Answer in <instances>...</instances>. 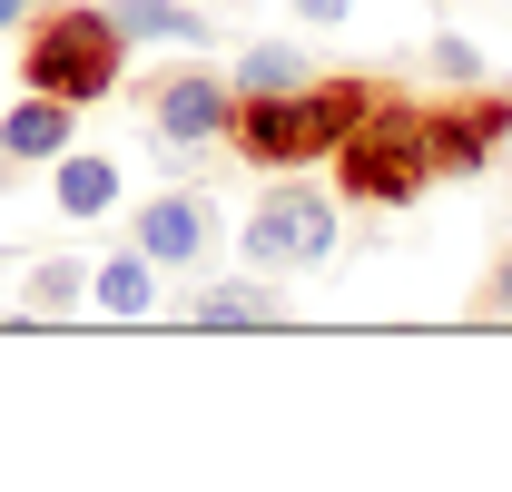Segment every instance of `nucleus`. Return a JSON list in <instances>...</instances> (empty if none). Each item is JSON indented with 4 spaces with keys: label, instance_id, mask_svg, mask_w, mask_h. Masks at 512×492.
Instances as JSON below:
<instances>
[{
    "label": "nucleus",
    "instance_id": "5",
    "mask_svg": "<svg viewBox=\"0 0 512 492\" xmlns=\"http://www.w3.org/2000/svg\"><path fill=\"white\" fill-rule=\"evenodd\" d=\"M424 138H434V178H483L512 138V89L463 79L444 99H424Z\"/></svg>",
    "mask_w": 512,
    "mask_h": 492
},
{
    "label": "nucleus",
    "instance_id": "6",
    "mask_svg": "<svg viewBox=\"0 0 512 492\" xmlns=\"http://www.w3.org/2000/svg\"><path fill=\"white\" fill-rule=\"evenodd\" d=\"M138 109H148V138H158L168 158H197V148H227L237 89H227V69H168V79L138 89Z\"/></svg>",
    "mask_w": 512,
    "mask_h": 492
},
{
    "label": "nucleus",
    "instance_id": "4",
    "mask_svg": "<svg viewBox=\"0 0 512 492\" xmlns=\"http://www.w3.org/2000/svg\"><path fill=\"white\" fill-rule=\"evenodd\" d=\"M335 237H345L335 197H325V187H296V168H286V187H266V197L247 207V227H237L247 266H266V276H286V266H325Z\"/></svg>",
    "mask_w": 512,
    "mask_h": 492
},
{
    "label": "nucleus",
    "instance_id": "17",
    "mask_svg": "<svg viewBox=\"0 0 512 492\" xmlns=\"http://www.w3.org/2000/svg\"><path fill=\"white\" fill-rule=\"evenodd\" d=\"M345 10H355V0H296V20H306V30H345Z\"/></svg>",
    "mask_w": 512,
    "mask_h": 492
},
{
    "label": "nucleus",
    "instance_id": "9",
    "mask_svg": "<svg viewBox=\"0 0 512 492\" xmlns=\"http://www.w3.org/2000/svg\"><path fill=\"white\" fill-rule=\"evenodd\" d=\"M60 148H79V109L69 99H20V109H0V187L20 178V168H50Z\"/></svg>",
    "mask_w": 512,
    "mask_h": 492
},
{
    "label": "nucleus",
    "instance_id": "12",
    "mask_svg": "<svg viewBox=\"0 0 512 492\" xmlns=\"http://www.w3.org/2000/svg\"><path fill=\"white\" fill-rule=\"evenodd\" d=\"M50 197H60V217H109L119 207V158H99V148H60L50 158Z\"/></svg>",
    "mask_w": 512,
    "mask_h": 492
},
{
    "label": "nucleus",
    "instance_id": "13",
    "mask_svg": "<svg viewBox=\"0 0 512 492\" xmlns=\"http://www.w3.org/2000/svg\"><path fill=\"white\" fill-rule=\"evenodd\" d=\"M79 306H89V266H79V256H30V276H20V315L50 325V315H79Z\"/></svg>",
    "mask_w": 512,
    "mask_h": 492
},
{
    "label": "nucleus",
    "instance_id": "16",
    "mask_svg": "<svg viewBox=\"0 0 512 492\" xmlns=\"http://www.w3.org/2000/svg\"><path fill=\"white\" fill-rule=\"evenodd\" d=\"M473 315H493V325H512V237H503V256H493V276L473 286Z\"/></svg>",
    "mask_w": 512,
    "mask_h": 492
},
{
    "label": "nucleus",
    "instance_id": "10",
    "mask_svg": "<svg viewBox=\"0 0 512 492\" xmlns=\"http://www.w3.org/2000/svg\"><path fill=\"white\" fill-rule=\"evenodd\" d=\"M109 20L128 30V50H138V40H148V50H158V40H168V50L217 40V10H207V0H109Z\"/></svg>",
    "mask_w": 512,
    "mask_h": 492
},
{
    "label": "nucleus",
    "instance_id": "19",
    "mask_svg": "<svg viewBox=\"0 0 512 492\" xmlns=\"http://www.w3.org/2000/svg\"><path fill=\"white\" fill-rule=\"evenodd\" d=\"M207 10H237V20H247V0H207Z\"/></svg>",
    "mask_w": 512,
    "mask_h": 492
},
{
    "label": "nucleus",
    "instance_id": "7",
    "mask_svg": "<svg viewBox=\"0 0 512 492\" xmlns=\"http://www.w3.org/2000/svg\"><path fill=\"white\" fill-rule=\"evenodd\" d=\"M217 237H227V227H217V207H207L197 187H158V197L138 207V237H128V246H148L158 276H168V266H207Z\"/></svg>",
    "mask_w": 512,
    "mask_h": 492
},
{
    "label": "nucleus",
    "instance_id": "11",
    "mask_svg": "<svg viewBox=\"0 0 512 492\" xmlns=\"http://www.w3.org/2000/svg\"><path fill=\"white\" fill-rule=\"evenodd\" d=\"M89 306L119 315V325L158 315V256H148V246H119V256H99V266H89Z\"/></svg>",
    "mask_w": 512,
    "mask_h": 492
},
{
    "label": "nucleus",
    "instance_id": "15",
    "mask_svg": "<svg viewBox=\"0 0 512 492\" xmlns=\"http://www.w3.org/2000/svg\"><path fill=\"white\" fill-rule=\"evenodd\" d=\"M424 60H434V79H453V89H463V79H483V50H473L463 30H434V40H424Z\"/></svg>",
    "mask_w": 512,
    "mask_h": 492
},
{
    "label": "nucleus",
    "instance_id": "8",
    "mask_svg": "<svg viewBox=\"0 0 512 492\" xmlns=\"http://www.w3.org/2000/svg\"><path fill=\"white\" fill-rule=\"evenodd\" d=\"M188 325L197 335H276V325H296V306H286L266 276H217V286L188 296Z\"/></svg>",
    "mask_w": 512,
    "mask_h": 492
},
{
    "label": "nucleus",
    "instance_id": "18",
    "mask_svg": "<svg viewBox=\"0 0 512 492\" xmlns=\"http://www.w3.org/2000/svg\"><path fill=\"white\" fill-rule=\"evenodd\" d=\"M30 10H50V0H0V30H30Z\"/></svg>",
    "mask_w": 512,
    "mask_h": 492
},
{
    "label": "nucleus",
    "instance_id": "1",
    "mask_svg": "<svg viewBox=\"0 0 512 492\" xmlns=\"http://www.w3.org/2000/svg\"><path fill=\"white\" fill-rule=\"evenodd\" d=\"M375 89H384V79H365V69L296 79V89H256V99H237V109H227V148L247 158L256 178L316 168V158H335V148H345V128L375 109Z\"/></svg>",
    "mask_w": 512,
    "mask_h": 492
},
{
    "label": "nucleus",
    "instance_id": "2",
    "mask_svg": "<svg viewBox=\"0 0 512 492\" xmlns=\"http://www.w3.org/2000/svg\"><path fill=\"white\" fill-rule=\"evenodd\" d=\"M119 79H128V30L109 20V0H50V10H30V30H20V89L99 109Z\"/></svg>",
    "mask_w": 512,
    "mask_h": 492
},
{
    "label": "nucleus",
    "instance_id": "3",
    "mask_svg": "<svg viewBox=\"0 0 512 492\" xmlns=\"http://www.w3.org/2000/svg\"><path fill=\"white\" fill-rule=\"evenodd\" d=\"M335 168V197H355V207H414L434 178V138H424V99L414 89H375V109L345 128V148L325 158Z\"/></svg>",
    "mask_w": 512,
    "mask_h": 492
},
{
    "label": "nucleus",
    "instance_id": "14",
    "mask_svg": "<svg viewBox=\"0 0 512 492\" xmlns=\"http://www.w3.org/2000/svg\"><path fill=\"white\" fill-rule=\"evenodd\" d=\"M296 79H316V60H306L296 40H256V50H237V69H227L237 99H256V89H296Z\"/></svg>",
    "mask_w": 512,
    "mask_h": 492
}]
</instances>
